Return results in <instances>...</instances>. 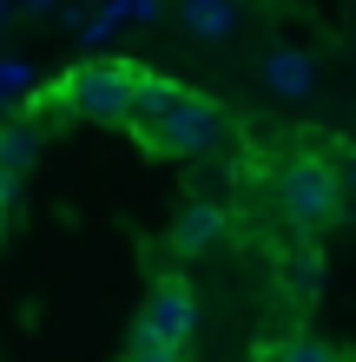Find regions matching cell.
Here are the masks:
<instances>
[{"label": "cell", "instance_id": "ac0fdd59", "mask_svg": "<svg viewBox=\"0 0 356 362\" xmlns=\"http://www.w3.org/2000/svg\"><path fill=\"white\" fill-rule=\"evenodd\" d=\"M7 7H13V0H0V27H7Z\"/></svg>", "mask_w": 356, "mask_h": 362}, {"label": "cell", "instance_id": "8992f818", "mask_svg": "<svg viewBox=\"0 0 356 362\" xmlns=\"http://www.w3.org/2000/svg\"><path fill=\"white\" fill-rule=\"evenodd\" d=\"M231 230V218H224V204L212 198H192L178 211V224H172V250L178 257H205V250H218V238Z\"/></svg>", "mask_w": 356, "mask_h": 362}, {"label": "cell", "instance_id": "52a82bcc", "mask_svg": "<svg viewBox=\"0 0 356 362\" xmlns=\"http://www.w3.org/2000/svg\"><path fill=\"white\" fill-rule=\"evenodd\" d=\"M238 20H244L238 0H178V27L192 40H231Z\"/></svg>", "mask_w": 356, "mask_h": 362}, {"label": "cell", "instance_id": "7c38bea8", "mask_svg": "<svg viewBox=\"0 0 356 362\" xmlns=\"http://www.w3.org/2000/svg\"><path fill=\"white\" fill-rule=\"evenodd\" d=\"M125 362H185V349L178 343H165V336H152V329H132V343H125Z\"/></svg>", "mask_w": 356, "mask_h": 362}, {"label": "cell", "instance_id": "e0dca14e", "mask_svg": "<svg viewBox=\"0 0 356 362\" xmlns=\"http://www.w3.org/2000/svg\"><path fill=\"white\" fill-rule=\"evenodd\" d=\"M343 178H350V191H356V152H350V158H343Z\"/></svg>", "mask_w": 356, "mask_h": 362}, {"label": "cell", "instance_id": "44dd1931", "mask_svg": "<svg viewBox=\"0 0 356 362\" xmlns=\"http://www.w3.org/2000/svg\"><path fill=\"white\" fill-rule=\"evenodd\" d=\"M0 112H7V99H0Z\"/></svg>", "mask_w": 356, "mask_h": 362}, {"label": "cell", "instance_id": "9a60e30c", "mask_svg": "<svg viewBox=\"0 0 356 362\" xmlns=\"http://www.w3.org/2000/svg\"><path fill=\"white\" fill-rule=\"evenodd\" d=\"M125 13H132V27H152V20L165 13V0H125Z\"/></svg>", "mask_w": 356, "mask_h": 362}, {"label": "cell", "instance_id": "8fae6325", "mask_svg": "<svg viewBox=\"0 0 356 362\" xmlns=\"http://www.w3.org/2000/svg\"><path fill=\"white\" fill-rule=\"evenodd\" d=\"M119 27H132L125 0H113V7H99V13H86V27H79V47H106V40H119Z\"/></svg>", "mask_w": 356, "mask_h": 362}, {"label": "cell", "instance_id": "9c48e42d", "mask_svg": "<svg viewBox=\"0 0 356 362\" xmlns=\"http://www.w3.org/2000/svg\"><path fill=\"white\" fill-rule=\"evenodd\" d=\"M33 158H40V119H33V112H27V119H7V125H0V165L27 178Z\"/></svg>", "mask_w": 356, "mask_h": 362}, {"label": "cell", "instance_id": "ba28073f", "mask_svg": "<svg viewBox=\"0 0 356 362\" xmlns=\"http://www.w3.org/2000/svg\"><path fill=\"white\" fill-rule=\"evenodd\" d=\"M178 99H185V86H178L172 73H145V66H139V99H132V125H139V132H152V125H159L165 112H172Z\"/></svg>", "mask_w": 356, "mask_h": 362}, {"label": "cell", "instance_id": "5b68a950", "mask_svg": "<svg viewBox=\"0 0 356 362\" xmlns=\"http://www.w3.org/2000/svg\"><path fill=\"white\" fill-rule=\"evenodd\" d=\"M152 336H165V343H192V329H198V303H192V290L185 284H159L152 296H145V316H139Z\"/></svg>", "mask_w": 356, "mask_h": 362}, {"label": "cell", "instance_id": "d6986e66", "mask_svg": "<svg viewBox=\"0 0 356 362\" xmlns=\"http://www.w3.org/2000/svg\"><path fill=\"white\" fill-rule=\"evenodd\" d=\"M13 7H33V0H13Z\"/></svg>", "mask_w": 356, "mask_h": 362}, {"label": "cell", "instance_id": "4fadbf2b", "mask_svg": "<svg viewBox=\"0 0 356 362\" xmlns=\"http://www.w3.org/2000/svg\"><path fill=\"white\" fill-rule=\"evenodd\" d=\"M33 93V59H0V99Z\"/></svg>", "mask_w": 356, "mask_h": 362}, {"label": "cell", "instance_id": "277c9868", "mask_svg": "<svg viewBox=\"0 0 356 362\" xmlns=\"http://www.w3.org/2000/svg\"><path fill=\"white\" fill-rule=\"evenodd\" d=\"M258 86L270 99L304 105L310 93H317V66H310V53H297V47H264L258 53Z\"/></svg>", "mask_w": 356, "mask_h": 362}, {"label": "cell", "instance_id": "5bb4252c", "mask_svg": "<svg viewBox=\"0 0 356 362\" xmlns=\"http://www.w3.org/2000/svg\"><path fill=\"white\" fill-rule=\"evenodd\" d=\"M284 362H343V349H330V343H310V336H297V343L284 349Z\"/></svg>", "mask_w": 356, "mask_h": 362}, {"label": "cell", "instance_id": "2e32d148", "mask_svg": "<svg viewBox=\"0 0 356 362\" xmlns=\"http://www.w3.org/2000/svg\"><path fill=\"white\" fill-rule=\"evenodd\" d=\"M7 204H20V172L0 165V211H7Z\"/></svg>", "mask_w": 356, "mask_h": 362}, {"label": "cell", "instance_id": "6da1fadb", "mask_svg": "<svg viewBox=\"0 0 356 362\" xmlns=\"http://www.w3.org/2000/svg\"><path fill=\"white\" fill-rule=\"evenodd\" d=\"M343 172H330L317 152H290L277 165V198H284V218L304 230V238H317L343 218Z\"/></svg>", "mask_w": 356, "mask_h": 362}, {"label": "cell", "instance_id": "7a4b0ae2", "mask_svg": "<svg viewBox=\"0 0 356 362\" xmlns=\"http://www.w3.org/2000/svg\"><path fill=\"white\" fill-rule=\"evenodd\" d=\"M67 99L93 125H125L132 119V99H139V66H125V59H86L67 79Z\"/></svg>", "mask_w": 356, "mask_h": 362}, {"label": "cell", "instance_id": "ffe728a7", "mask_svg": "<svg viewBox=\"0 0 356 362\" xmlns=\"http://www.w3.org/2000/svg\"><path fill=\"white\" fill-rule=\"evenodd\" d=\"M0 230H7V211H0Z\"/></svg>", "mask_w": 356, "mask_h": 362}, {"label": "cell", "instance_id": "3957f363", "mask_svg": "<svg viewBox=\"0 0 356 362\" xmlns=\"http://www.w3.org/2000/svg\"><path fill=\"white\" fill-rule=\"evenodd\" d=\"M145 139H152V152H159V158H172V165L205 158V152L224 139V112H218L205 93H185V99H178L172 112H165L152 132H145Z\"/></svg>", "mask_w": 356, "mask_h": 362}, {"label": "cell", "instance_id": "7402d4cb", "mask_svg": "<svg viewBox=\"0 0 356 362\" xmlns=\"http://www.w3.org/2000/svg\"><path fill=\"white\" fill-rule=\"evenodd\" d=\"M99 7H113V0H99Z\"/></svg>", "mask_w": 356, "mask_h": 362}, {"label": "cell", "instance_id": "30bf717a", "mask_svg": "<svg viewBox=\"0 0 356 362\" xmlns=\"http://www.w3.org/2000/svg\"><path fill=\"white\" fill-rule=\"evenodd\" d=\"M317 284H323V250H317V244H297V250H290V296L310 303Z\"/></svg>", "mask_w": 356, "mask_h": 362}]
</instances>
